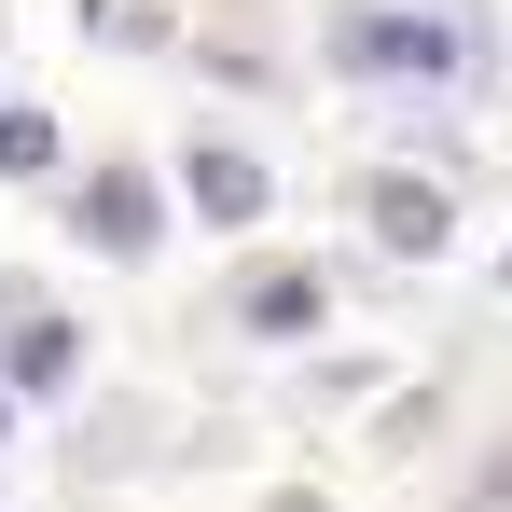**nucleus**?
I'll return each instance as SVG.
<instances>
[{
    "mask_svg": "<svg viewBox=\"0 0 512 512\" xmlns=\"http://www.w3.org/2000/svg\"><path fill=\"white\" fill-rule=\"evenodd\" d=\"M333 56L346 70H416V84H457V70H471V42H457L443 14H360Z\"/></svg>",
    "mask_w": 512,
    "mask_h": 512,
    "instance_id": "1",
    "label": "nucleus"
},
{
    "mask_svg": "<svg viewBox=\"0 0 512 512\" xmlns=\"http://www.w3.org/2000/svg\"><path fill=\"white\" fill-rule=\"evenodd\" d=\"M84 222H97V250H153V180L97 167V180H84Z\"/></svg>",
    "mask_w": 512,
    "mask_h": 512,
    "instance_id": "2",
    "label": "nucleus"
},
{
    "mask_svg": "<svg viewBox=\"0 0 512 512\" xmlns=\"http://www.w3.org/2000/svg\"><path fill=\"white\" fill-rule=\"evenodd\" d=\"M180 194H194L208 222H263V167H250V153H194V167H180Z\"/></svg>",
    "mask_w": 512,
    "mask_h": 512,
    "instance_id": "3",
    "label": "nucleus"
},
{
    "mask_svg": "<svg viewBox=\"0 0 512 512\" xmlns=\"http://www.w3.org/2000/svg\"><path fill=\"white\" fill-rule=\"evenodd\" d=\"M374 236L388 250H443V194L429 180H374Z\"/></svg>",
    "mask_w": 512,
    "mask_h": 512,
    "instance_id": "4",
    "label": "nucleus"
},
{
    "mask_svg": "<svg viewBox=\"0 0 512 512\" xmlns=\"http://www.w3.org/2000/svg\"><path fill=\"white\" fill-rule=\"evenodd\" d=\"M250 319L263 333H305L319 319V277H250Z\"/></svg>",
    "mask_w": 512,
    "mask_h": 512,
    "instance_id": "5",
    "label": "nucleus"
},
{
    "mask_svg": "<svg viewBox=\"0 0 512 512\" xmlns=\"http://www.w3.org/2000/svg\"><path fill=\"white\" fill-rule=\"evenodd\" d=\"M0 167H56V125L42 111H0Z\"/></svg>",
    "mask_w": 512,
    "mask_h": 512,
    "instance_id": "6",
    "label": "nucleus"
},
{
    "mask_svg": "<svg viewBox=\"0 0 512 512\" xmlns=\"http://www.w3.org/2000/svg\"><path fill=\"white\" fill-rule=\"evenodd\" d=\"M471 512H512V471H499V485H485V499H471Z\"/></svg>",
    "mask_w": 512,
    "mask_h": 512,
    "instance_id": "7",
    "label": "nucleus"
}]
</instances>
